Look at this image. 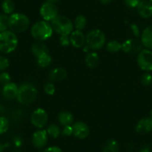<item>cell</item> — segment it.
I'll list each match as a JSON object with an SVG mask.
<instances>
[{"mask_svg": "<svg viewBox=\"0 0 152 152\" xmlns=\"http://www.w3.org/2000/svg\"><path fill=\"white\" fill-rule=\"evenodd\" d=\"M28 17L21 13H13L8 17V28L14 33H23L29 27Z\"/></svg>", "mask_w": 152, "mask_h": 152, "instance_id": "1", "label": "cell"}, {"mask_svg": "<svg viewBox=\"0 0 152 152\" xmlns=\"http://www.w3.org/2000/svg\"><path fill=\"white\" fill-rule=\"evenodd\" d=\"M32 37L37 41H44L52 36L53 29L49 22L42 20L38 21L32 26L31 30Z\"/></svg>", "mask_w": 152, "mask_h": 152, "instance_id": "2", "label": "cell"}, {"mask_svg": "<svg viewBox=\"0 0 152 152\" xmlns=\"http://www.w3.org/2000/svg\"><path fill=\"white\" fill-rule=\"evenodd\" d=\"M18 46L17 34L10 30L0 33V52L10 54L14 52Z\"/></svg>", "mask_w": 152, "mask_h": 152, "instance_id": "3", "label": "cell"}, {"mask_svg": "<svg viewBox=\"0 0 152 152\" xmlns=\"http://www.w3.org/2000/svg\"><path fill=\"white\" fill-rule=\"evenodd\" d=\"M38 92L36 87L31 84H23L19 87L17 99L21 104L29 105L35 102Z\"/></svg>", "mask_w": 152, "mask_h": 152, "instance_id": "4", "label": "cell"}, {"mask_svg": "<svg viewBox=\"0 0 152 152\" xmlns=\"http://www.w3.org/2000/svg\"><path fill=\"white\" fill-rule=\"evenodd\" d=\"M51 25L53 31L61 36L70 35L74 28V24L72 22L65 16L58 15L51 22Z\"/></svg>", "mask_w": 152, "mask_h": 152, "instance_id": "5", "label": "cell"}, {"mask_svg": "<svg viewBox=\"0 0 152 152\" xmlns=\"http://www.w3.org/2000/svg\"><path fill=\"white\" fill-rule=\"evenodd\" d=\"M86 43L93 50H99L103 48L106 43V37L99 29H93L86 36Z\"/></svg>", "mask_w": 152, "mask_h": 152, "instance_id": "6", "label": "cell"}, {"mask_svg": "<svg viewBox=\"0 0 152 152\" xmlns=\"http://www.w3.org/2000/svg\"><path fill=\"white\" fill-rule=\"evenodd\" d=\"M137 64L145 72L152 71V51L143 49L137 55Z\"/></svg>", "mask_w": 152, "mask_h": 152, "instance_id": "7", "label": "cell"}, {"mask_svg": "<svg viewBox=\"0 0 152 152\" xmlns=\"http://www.w3.org/2000/svg\"><path fill=\"white\" fill-rule=\"evenodd\" d=\"M48 113L44 109L37 108L33 111L31 116V122L32 125L39 129H42L48 122Z\"/></svg>", "mask_w": 152, "mask_h": 152, "instance_id": "8", "label": "cell"}, {"mask_svg": "<svg viewBox=\"0 0 152 152\" xmlns=\"http://www.w3.org/2000/svg\"><path fill=\"white\" fill-rule=\"evenodd\" d=\"M40 14L43 20L52 22L58 16V9L56 5L46 2L40 7Z\"/></svg>", "mask_w": 152, "mask_h": 152, "instance_id": "9", "label": "cell"}, {"mask_svg": "<svg viewBox=\"0 0 152 152\" xmlns=\"http://www.w3.org/2000/svg\"><path fill=\"white\" fill-rule=\"evenodd\" d=\"M142 49V44L137 39H128L122 43V50L127 54H139Z\"/></svg>", "mask_w": 152, "mask_h": 152, "instance_id": "10", "label": "cell"}, {"mask_svg": "<svg viewBox=\"0 0 152 152\" xmlns=\"http://www.w3.org/2000/svg\"><path fill=\"white\" fill-rule=\"evenodd\" d=\"M48 137L49 135L46 130H37L34 133L32 136V144L37 148H42L47 144Z\"/></svg>", "mask_w": 152, "mask_h": 152, "instance_id": "11", "label": "cell"}, {"mask_svg": "<svg viewBox=\"0 0 152 152\" xmlns=\"http://www.w3.org/2000/svg\"><path fill=\"white\" fill-rule=\"evenodd\" d=\"M72 128L73 135L80 140L86 139L90 134V128L85 122L81 121L75 122L72 125Z\"/></svg>", "mask_w": 152, "mask_h": 152, "instance_id": "12", "label": "cell"}, {"mask_svg": "<svg viewBox=\"0 0 152 152\" xmlns=\"http://www.w3.org/2000/svg\"><path fill=\"white\" fill-rule=\"evenodd\" d=\"M70 43L75 48L79 49L85 46L86 37L84 36L82 31L75 30L73 31L69 36Z\"/></svg>", "mask_w": 152, "mask_h": 152, "instance_id": "13", "label": "cell"}, {"mask_svg": "<svg viewBox=\"0 0 152 152\" xmlns=\"http://www.w3.org/2000/svg\"><path fill=\"white\" fill-rule=\"evenodd\" d=\"M19 87L14 82L8 83L3 86L2 88V96L7 100H13L17 99L18 94Z\"/></svg>", "mask_w": 152, "mask_h": 152, "instance_id": "14", "label": "cell"}, {"mask_svg": "<svg viewBox=\"0 0 152 152\" xmlns=\"http://www.w3.org/2000/svg\"><path fill=\"white\" fill-rule=\"evenodd\" d=\"M139 15L144 19H148L152 17V5L147 0H142L137 7Z\"/></svg>", "mask_w": 152, "mask_h": 152, "instance_id": "15", "label": "cell"}, {"mask_svg": "<svg viewBox=\"0 0 152 152\" xmlns=\"http://www.w3.org/2000/svg\"><path fill=\"white\" fill-rule=\"evenodd\" d=\"M136 131L140 134H146L152 131V119L145 117L140 119L136 125Z\"/></svg>", "mask_w": 152, "mask_h": 152, "instance_id": "16", "label": "cell"}, {"mask_svg": "<svg viewBox=\"0 0 152 152\" xmlns=\"http://www.w3.org/2000/svg\"><path fill=\"white\" fill-rule=\"evenodd\" d=\"M67 76V72L65 69L61 67L54 68L49 72V80L51 82H57L61 81L65 79Z\"/></svg>", "mask_w": 152, "mask_h": 152, "instance_id": "17", "label": "cell"}, {"mask_svg": "<svg viewBox=\"0 0 152 152\" xmlns=\"http://www.w3.org/2000/svg\"><path fill=\"white\" fill-rule=\"evenodd\" d=\"M141 43L145 49L152 51V25L143 30L141 34Z\"/></svg>", "mask_w": 152, "mask_h": 152, "instance_id": "18", "label": "cell"}, {"mask_svg": "<svg viewBox=\"0 0 152 152\" xmlns=\"http://www.w3.org/2000/svg\"><path fill=\"white\" fill-rule=\"evenodd\" d=\"M31 52L37 58L44 54L49 53V49L45 43L41 41H37L31 46Z\"/></svg>", "mask_w": 152, "mask_h": 152, "instance_id": "19", "label": "cell"}, {"mask_svg": "<svg viewBox=\"0 0 152 152\" xmlns=\"http://www.w3.org/2000/svg\"><path fill=\"white\" fill-rule=\"evenodd\" d=\"M58 120L59 123L63 126L71 125L74 121V117L72 114L69 111H62L58 116Z\"/></svg>", "mask_w": 152, "mask_h": 152, "instance_id": "20", "label": "cell"}, {"mask_svg": "<svg viewBox=\"0 0 152 152\" xmlns=\"http://www.w3.org/2000/svg\"><path fill=\"white\" fill-rule=\"evenodd\" d=\"M99 56L95 52H90L87 54L85 58V63L89 68L93 69L97 66L99 64Z\"/></svg>", "mask_w": 152, "mask_h": 152, "instance_id": "21", "label": "cell"}, {"mask_svg": "<svg viewBox=\"0 0 152 152\" xmlns=\"http://www.w3.org/2000/svg\"><path fill=\"white\" fill-rule=\"evenodd\" d=\"M102 152H119V143L113 139L107 140L102 148Z\"/></svg>", "mask_w": 152, "mask_h": 152, "instance_id": "22", "label": "cell"}, {"mask_svg": "<svg viewBox=\"0 0 152 152\" xmlns=\"http://www.w3.org/2000/svg\"><path fill=\"white\" fill-rule=\"evenodd\" d=\"M52 63V58L49 53L44 54L37 58V64L42 68H46L51 65Z\"/></svg>", "mask_w": 152, "mask_h": 152, "instance_id": "23", "label": "cell"}, {"mask_svg": "<svg viewBox=\"0 0 152 152\" xmlns=\"http://www.w3.org/2000/svg\"><path fill=\"white\" fill-rule=\"evenodd\" d=\"M2 9L4 14H12L15 10V4L12 0H4L2 3Z\"/></svg>", "mask_w": 152, "mask_h": 152, "instance_id": "24", "label": "cell"}, {"mask_svg": "<svg viewBox=\"0 0 152 152\" xmlns=\"http://www.w3.org/2000/svg\"><path fill=\"white\" fill-rule=\"evenodd\" d=\"M107 50L110 53H117L120 50H122V43L116 40H110L106 45Z\"/></svg>", "mask_w": 152, "mask_h": 152, "instance_id": "25", "label": "cell"}, {"mask_svg": "<svg viewBox=\"0 0 152 152\" xmlns=\"http://www.w3.org/2000/svg\"><path fill=\"white\" fill-rule=\"evenodd\" d=\"M46 132H47L48 135L49 137H52L54 139H57L61 134V129H60L59 126L57 125L56 124H51V125H49L48 126L47 129H46Z\"/></svg>", "mask_w": 152, "mask_h": 152, "instance_id": "26", "label": "cell"}, {"mask_svg": "<svg viewBox=\"0 0 152 152\" xmlns=\"http://www.w3.org/2000/svg\"><path fill=\"white\" fill-rule=\"evenodd\" d=\"M87 26V19L84 15H78L75 20L74 26L76 30L82 31Z\"/></svg>", "mask_w": 152, "mask_h": 152, "instance_id": "27", "label": "cell"}, {"mask_svg": "<svg viewBox=\"0 0 152 152\" xmlns=\"http://www.w3.org/2000/svg\"><path fill=\"white\" fill-rule=\"evenodd\" d=\"M8 17H9L5 14H0V33L8 30Z\"/></svg>", "mask_w": 152, "mask_h": 152, "instance_id": "28", "label": "cell"}, {"mask_svg": "<svg viewBox=\"0 0 152 152\" xmlns=\"http://www.w3.org/2000/svg\"><path fill=\"white\" fill-rule=\"evenodd\" d=\"M9 128V122L4 116H0V135L4 134Z\"/></svg>", "mask_w": 152, "mask_h": 152, "instance_id": "29", "label": "cell"}, {"mask_svg": "<svg viewBox=\"0 0 152 152\" xmlns=\"http://www.w3.org/2000/svg\"><path fill=\"white\" fill-rule=\"evenodd\" d=\"M140 81L142 85L148 87L152 84V75L149 72H145L142 75Z\"/></svg>", "mask_w": 152, "mask_h": 152, "instance_id": "30", "label": "cell"}, {"mask_svg": "<svg viewBox=\"0 0 152 152\" xmlns=\"http://www.w3.org/2000/svg\"><path fill=\"white\" fill-rule=\"evenodd\" d=\"M10 82H11V78L9 73L6 72H2L0 74V84L5 86Z\"/></svg>", "mask_w": 152, "mask_h": 152, "instance_id": "31", "label": "cell"}, {"mask_svg": "<svg viewBox=\"0 0 152 152\" xmlns=\"http://www.w3.org/2000/svg\"><path fill=\"white\" fill-rule=\"evenodd\" d=\"M44 91L49 96H53L55 93V86L52 82L47 83L44 86Z\"/></svg>", "mask_w": 152, "mask_h": 152, "instance_id": "32", "label": "cell"}, {"mask_svg": "<svg viewBox=\"0 0 152 152\" xmlns=\"http://www.w3.org/2000/svg\"><path fill=\"white\" fill-rule=\"evenodd\" d=\"M10 65L9 60L4 56L0 55V72H2L8 68Z\"/></svg>", "mask_w": 152, "mask_h": 152, "instance_id": "33", "label": "cell"}, {"mask_svg": "<svg viewBox=\"0 0 152 152\" xmlns=\"http://www.w3.org/2000/svg\"><path fill=\"white\" fill-rule=\"evenodd\" d=\"M61 134L65 137H69V136L73 135V128L72 125H66L64 126V128L61 131Z\"/></svg>", "mask_w": 152, "mask_h": 152, "instance_id": "34", "label": "cell"}, {"mask_svg": "<svg viewBox=\"0 0 152 152\" xmlns=\"http://www.w3.org/2000/svg\"><path fill=\"white\" fill-rule=\"evenodd\" d=\"M125 4L126 6H128L130 8H137L140 3V0H124Z\"/></svg>", "mask_w": 152, "mask_h": 152, "instance_id": "35", "label": "cell"}, {"mask_svg": "<svg viewBox=\"0 0 152 152\" xmlns=\"http://www.w3.org/2000/svg\"><path fill=\"white\" fill-rule=\"evenodd\" d=\"M60 44L62 46H69L70 39L69 35H64V36L60 37Z\"/></svg>", "mask_w": 152, "mask_h": 152, "instance_id": "36", "label": "cell"}, {"mask_svg": "<svg viewBox=\"0 0 152 152\" xmlns=\"http://www.w3.org/2000/svg\"><path fill=\"white\" fill-rule=\"evenodd\" d=\"M130 28H131L133 34H134V35L136 37H141V33H140V28H139V26H137V24H135V23H132V24L130 25Z\"/></svg>", "mask_w": 152, "mask_h": 152, "instance_id": "37", "label": "cell"}, {"mask_svg": "<svg viewBox=\"0 0 152 152\" xmlns=\"http://www.w3.org/2000/svg\"><path fill=\"white\" fill-rule=\"evenodd\" d=\"M43 152H63L62 150L58 146H50L44 150Z\"/></svg>", "mask_w": 152, "mask_h": 152, "instance_id": "38", "label": "cell"}, {"mask_svg": "<svg viewBox=\"0 0 152 152\" xmlns=\"http://www.w3.org/2000/svg\"><path fill=\"white\" fill-rule=\"evenodd\" d=\"M140 152H151V148L148 145H144L140 149Z\"/></svg>", "mask_w": 152, "mask_h": 152, "instance_id": "39", "label": "cell"}, {"mask_svg": "<svg viewBox=\"0 0 152 152\" xmlns=\"http://www.w3.org/2000/svg\"><path fill=\"white\" fill-rule=\"evenodd\" d=\"M6 144H4V143L0 142V152H3L5 149L6 148Z\"/></svg>", "mask_w": 152, "mask_h": 152, "instance_id": "40", "label": "cell"}, {"mask_svg": "<svg viewBox=\"0 0 152 152\" xmlns=\"http://www.w3.org/2000/svg\"><path fill=\"white\" fill-rule=\"evenodd\" d=\"M99 1L103 5H107V4L110 3L112 0H99Z\"/></svg>", "mask_w": 152, "mask_h": 152, "instance_id": "41", "label": "cell"}, {"mask_svg": "<svg viewBox=\"0 0 152 152\" xmlns=\"http://www.w3.org/2000/svg\"><path fill=\"white\" fill-rule=\"evenodd\" d=\"M90 48L87 45H86V46H84V47H83V51H84V52H86V53H88V52H90Z\"/></svg>", "mask_w": 152, "mask_h": 152, "instance_id": "42", "label": "cell"}, {"mask_svg": "<svg viewBox=\"0 0 152 152\" xmlns=\"http://www.w3.org/2000/svg\"><path fill=\"white\" fill-rule=\"evenodd\" d=\"M60 1H61V0H46V2H47L54 4V5H56V4L58 3Z\"/></svg>", "mask_w": 152, "mask_h": 152, "instance_id": "43", "label": "cell"}, {"mask_svg": "<svg viewBox=\"0 0 152 152\" xmlns=\"http://www.w3.org/2000/svg\"><path fill=\"white\" fill-rule=\"evenodd\" d=\"M14 142H15V144L17 145H20L22 143L21 140H20L19 138H16L15 140H14Z\"/></svg>", "mask_w": 152, "mask_h": 152, "instance_id": "44", "label": "cell"}, {"mask_svg": "<svg viewBox=\"0 0 152 152\" xmlns=\"http://www.w3.org/2000/svg\"><path fill=\"white\" fill-rule=\"evenodd\" d=\"M5 112V107H4L3 105L0 104V114L3 113Z\"/></svg>", "mask_w": 152, "mask_h": 152, "instance_id": "45", "label": "cell"}, {"mask_svg": "<svg viewBox=\"0 0 152 152\" xmlns=\"http://www.w3.org/2000/svg\"><path fill=\"white\" fill-rule=\"evenodd\" d=\"M150 117L152 119V109H151V110L150 111Z\"/></svg>", "mask_w": 152, "mask_h": 152, "instance_id": "46", "label": "cell"}, {"mask_svg": "<svg viewBox=\"0 0 152 152\" xmlns=\"http://www.w3.org/2000/svg\"><path fill=\"white\" fill-rule=\"evenodd\" d=\"M148 1H149V2H150V3L152 5V0H148Z\"/></svg>", "mask_w": 152, "mask_h": 152, "instance_id": "47", "label": "cell"}, {"mask_svg": "<svg viewBox=\"0 0 152 152\" xmlns=\"http://www.w3.org/2000/svg\"><path fill=\"white\" fill-rule=\"evenodd\" d=\"M140 1H142V0H140Z\"/></svg>", "mask_w": 152, "mask_h": 152, "instance_id": "48", "label": "cell"}]
</instances>
